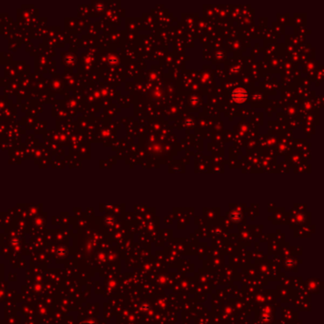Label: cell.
Here are the masks:
<instances>
[{"instance_id":"cell-1","label":"cell","mask_w":324,"mask_h":324,"mask_svg":"<svg viewBox=\"0 0 324 324\" xmlns=\"http://www.w3.org/2000/svg\"><path fill=\"white\" fill-rule=\"evenodd\" d=\"M234 94H238V96H233V97H234V99L236 100V101H243L244 100V98H245V97H246V93L243 91V90L242 89H237V90H235V92H234Z\"/></svg>"},{"instance_id":"cell-2","label":"cell","mask_w":324,"mask_h":324,"mask_svg":"<svg viewBox=\"0 0 324 324\" xmlns=\"http://www.w3.org/2000/svg\"><path fill=\"white\" fill-rule=\"evenodd\" d=\"M81 324H94L93 321H85V322H82Z\"/></svg>"}]
</instances>
